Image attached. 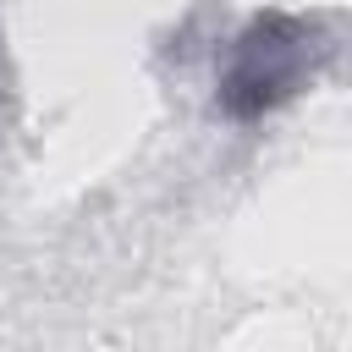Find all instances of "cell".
<instances>
[{
	"label": "cell",
	"mask_w": 352,
	"mask_h": 352,
	"mask_svg": "<svg viewBox=\"0 0 352 352\" xmlns=\"http://www.w3.org/2000/svg\"><path fill=\"white\" fill-rule=\"evenodd\" d=\"M330 60V22L302 11H258L242 33H231L226 55L214 60V104L226 121H264L270 110L292 104L319 66Z\"/></svg>",
	"instance_id": "cell-1"
}]
</instances>
